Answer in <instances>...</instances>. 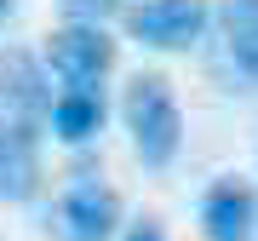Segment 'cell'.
<instances>
[{"instance_id":"cell-11","label":"cell","mask_w":258,"mask_h":241,"mask_svg":"<svg viewBox=\"0 0 258 241\" xmlns=\"http://www.w3.org/2000/svg\"><path fill=\"white\" fill-rule=\"evenodd\" d=\"M258 18V0H224V6H218V23L224 29H230V23H252Z\"/></svg>"},{"instance_id":"cell-6","label":"cell","mask_w":258,"mask_h":241,"mask_svg":"<svg viewBox=\"0 0 258 241\" xmlns=\"http://www.w3.org/2000/svg\"><path fill=\"white\" fill-rule=\"evenodd\" d=\"M40 132L35 127H18L12 115H0V201L23 207L35 201L40 190Z\"/></svg>"},{"instance_id":"cell-5","label":"cell","mask_w":258,"mask_h":241,"mask_svg":"<svg viewBox=\"0 0 258 241\" xmlns=\"http://www.w3.org/2000/svg\"><path fill=\"white\" fill-rule=\"evenodd\" d=\"M46 103H52V92H46V75H40V64L29 52H0V115H12L18 127H46Z\"/></svg>"},{"instance_id":"cell-13","label":"cell","mask_w":258,"mask_h":241,"mask_svg":"<svg viewBox=\"0 0 258 241\" xmlns=\"http://www.w3.org/2000/svg\"><path fill=\"white\" fill-rule=\"evenodd\" d=\"M6 12H12V0H0V23H6Z\"/></svg>"},{"instance_id":"cell-7","label":"cell","mask_w":258,"mask_h":241,"mask_svg":"<svg viewBox=\"0 0 258 241\" xmlns=\"http://www.w3.org/2000/svg\"><path fill=\"white\" fill-rule=\"evenodd\" d=\"M201 230L207 241H252L258 230V195L241 178H218L201 195Z\"/></svg>"},{"instance_id":"cell-12","label":"cell","mask_w":258,"mask_h":241,"mask_svg":"<svg viewBox=\"0 0 258 241\" xmlns=\"http://www.w3.org/2000/svg\"><path fill=\"white\" fill-rule=\"evenodd\" d=\"M126 241H166V235H161V224H155V218H138V224L126 230Z\"/></svg>"},{"instance_id":"cell-1","label":"cell","mask_w":258,"mask_h":241,"mask_svg":"<svg viewBox=\"0 0 258 241\" xmlns=\"http://www.w3.org/2000/svg\"><path fill=\"white\" fill-rule=\"evenodd\" d=\"M120 115H126V132H132V155L144 167L161 172L178 161V149H184V109H178V92L161 69H138L126 81Z\"/></svg>"},{"instance_id":"cell-10","label":"cell","mask_w":258,"mask_h":241,"mask_svg":"<svg viewBox=\"0 0 258 241\" xmlns=\"http://www.w3.org/2000/svg\"><path fill=\"white\" fill-rule=\"evenodd\" d=\"M115 12H120V0H63L69 23H109Z\"/></svg>"},{"instance_id":"cell-9","label":"cell","mask_w":258,"mask_h":241,"mask_svg":"<svg viewBox=\"0 0 258 241\" xmlns=\"http://www.w3.org/2000/svg\"><path fill=\"white\" fill-rule=\"evenodd\" d=\"M224 40H230L235 69L247 75V81H258V18H252V23H230V29H224Z\"/></svg>"},{"instance_id":"cell-3","label":"cell","mask_w":258,"mask_h":241,"mask_svg":"<svg viewBox=\"0 0 258 241\" xmlns=\"http://www.w3.org/2000/svg\"><path fill=\"white\" fill-rule=\"evenodd\" d=\"M46 69L63 86H98L115 69V40L103 35V23H63L46 40Z\"/></svg>"},{"instance_id":"cell-4","label":"cell","mask_w":258,"mask_h":241,"mask_svg":"<svg viewBox=\"0 0 258 241\" xmlns=\"http://www.w3.org/2000/svg\"><path fill=\"white\" fill-rule=\"evenodd\" d=\"M207 23H212L207 0H144L126 12V29L155 52H189L207 35Z\"/></svg>"},{"instance_id":"cell-8","label":"cell","mask_w":258,"mask_h":241,"mask_svg":"<svg viewBox=\"0 0 258 241\" xmlns=\"http://www.w3.org/2000/svg\"><path fill=\"white\" fill-rule=\"evenodd\" d=\"M46 127L63 144H92L103 132V92L98 86H63V92L46 103Z\"/></svg>"},{"instance_id":"cell-2","label":"cell","mask_w":258,"mask_h":241,"mask_svg":"<svg viewBox=\"0 0 258 241\" xmlns=\"http://www.w3.org/2000/svg\"><path fill=\"white\" fill-rule=\"evenodd\" d=\"M120 224V195L103 184L98 172H75L69 190L52 207V241H109Z\"/></svg>"}]
</instances>
